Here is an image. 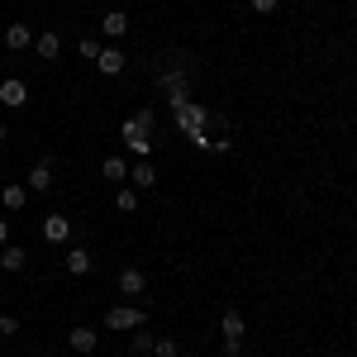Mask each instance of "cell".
<instances>
[{"instance_id": "8", "label": "cell", "mask_w": 357, "mask_h": 357, "mask_svg": "<svg viewBox=\"0 0 357 357\" xmlns=\"http://www.w3.org/2000/svg\"><path fill=\"white\" fill-rule=\"evenodd\" d=\"M67 234H72V220H67V215H48V220H43V238H48V243H67Z\"/></svg>"}, {"instance_id": "1", "label": "cell", "mask_w": 357, "mask_h": 357, "mask_svg": "<svg viewBox=\"0 0 357 357\" xmlns=\"http://www.w3.org/2000/svg\"><path fill=\"white\" fill-rule=\"evenodd\" d=\"M172 114H176V129H181V134L210 124V110H205V105H191V96H176V100H172Z\"/></svg>"}, {"instance_id": "10", "label": "cell", "mask_w": 357, "mask_h": 357, "mask_svg": "<svg viewBox=\"0 0 357 357\" xmlns=\"http://www.w3.org/2000/svg\"><path fill=\"white\" fill-rule=\"evenodd\" d=\"M119 291H124V296H143V291H148V276L138 272V267H124V272H119Z\"/></svg>"}, {"instance_id": "17", "label": "cell", "mask_w": 357, "mask_h": 357, "mask_svg": "<svg viewBox=\"0 0 357 357\" xmlns=\"http://www.w3.org/2000/svg\"><path fill=\"white\" fill-rule=\"evenodd\" d=\"M100 172H105V181H129V162L124 158H105Z\"/></svg>"}, {"instance_id": "18", "label": "cell", "mask_w": 357, "mask_h": 357, "mask_svg": "<svg viewBox=\"0 0 357 357\" xmlns=\"http://www.w3.org/2000/svg\"><path fill=\"white\" fill-rule=\"evenodd\" d=\"M114 210H119V215H134V210H138V191L119 186V191H114Z\"/></svg>"}, {"instance_id": "16", "label": "cell", "mask_w": 357, "mask_h": 357, "mask_svg": "<svg viewBox=\"0 0 357 357\" xmlns=\"http://www.w3.org/2000/svg\"><path fill=\"white\" fill-rule=\"evenodd\" d=\"M62 262H67V272H72V276H86V272H91V252H86V248H72Z\"/></svg>"}, {"instance_id": "4", "label": "cell", "mask_w": 357, "mask_h": 357, "mask_svg": "<svg viewBox=\"0 0 357 357\" xmlns=\"http://www.w3.org/2000/svg\"><path fill=\"white\" fill-rule=\"evenodd\" d=\"M124 143H129V153H138V158H148V153H153V134H148L138 119L124 124Z\"/></svg>"}, {"instance_id": "2", "label": "cell", "mask_w": 357, "mask_h": 357, "mask_svg": "<svg viewBox=\"0 0 357 357\" xmlns=\"http://www.w3.org/2000/svg\"><path fill=\"white\" fill-rule=\"evenodd\" d=\"M220 329H224V353H229V357H238V348H243V333H248L243 314H238V310H224Z\"/></svg>"}, {"instance_id": "20", "label": "cell", "mask_w": 357, "mask_h": 357, "mask_svg": "<svg viewBox=\"0 0 357 357\" xmlns=\"http://www.w3.org/2000/svg\"><path fill=\"white\" fill-rule=\"evenodd\" d=\"M77 57L96 62V57H100V43H96V38H82V43H77Z\"/></svg>"}, {"instance_id": "23", "label": "cell", "mask_w": 357, "mask_h": 357, "mask_svg": "<svg viewBox=\"0 0 357 357\" xmlns=\"http://www.w3.org/2000/svg\"><path fill=\"white\" fill-rule=\"evenodd\" d=\"M134 119H138V124H143V129H148V134H153V105H143V110H138Z\"/></svg>"}, {"instance_id": "13", "label": "cell", "mask_w": 357, "mask_h": 357, "mask_svg": "<svg viewBox=\"0 0 357 357\" xmlns=\"http://www.w3.org/2000/svg\"><path fill=\"white\" fill-rule=\"evenodd\" d=\"M67 343H72V353H96L100 333H96V329H72V333H67Z\"/></svg>"}, {"instance_id": "15", "label": "cell", "mask_w": 357, "mask_h": 357, "mask_svg": "<svg viewBox=\"0 0 357 357\" xmlns=\"http://www.w3.org/2000/svg\"><path fill=\"white\" fill-rule=\"evenodd\" d=\"M24 200H29V186H5V191H0V205H5L10 215L24 210Z\"/></svg>"}, {"instance_id": "25", "label": "cell", "mask_w": 357, "mask_h": 357, "mask_svg": "<svg viewBox=\"0 0 357 357\" xmlns=\"http://www.w3.org/2000/svg\"><path fill=\"white\" fill-rule=\"evenodd\" d=\"M191 143H195V148H210V143H215V138L205 134V129H191Z\"/></svg>"}, {"instance_id": "28", "label": "cell", "mask_w": 357, "mask_h": 357, "mask_svg": "<svg viewBox=\"0 0 357 357\" xmlns=\"http://www.w3.org/2000/svg\"><path fill=\"white\" fill-rule=\"evenodd\" d=\"M5 138H10V134H5V124H0V143H5Z\"/></svg>"}, {"instance_id": "7", "label": "cell", "mask_w": 357, "mask_h": 357, "mask_svg": "<svg viewBox=\"0 0 357 357\" xmlns=\"http://www.w3.org/2000/svg\"><path fill=\"white\" fill-rule=\"evenodd\" d=\"M96 67H100V77H119V72H124L129 62H124V53H119V48H100Z\"/></svg>"}, {"instance_id": "26", "label": "cell", "mask_w": 357, "mask_h": 357, "mask_svg": "<svg viewBox=\"0 0 357 357\" xmlns=\"http://www.w3.org/2000/svg\"><path fill=\"white\" fill-rule=\"evenodd\" d=\"M252 10H257V15H272V10H276V0H252Z\"/></svg>"}, {"instance_id": "11", "label": "cell", "mask_w": 357, "mask_h": 357, "mask_svg": "<svg viewBox=\"0 0 357 357\" xmlns=\"http://www.w3.org/2000/svg\"><path fill=\"white\" fill-rule=\"evenodd\" d=\"M29 191H53V162H48V158H43V162L33 167V172H29Z\"/></svg>"}, {"instance_id": "22", "label": "cell", "mask_w": 357, "mask_h": 357, "mask_svg": "<svg viewBox=\"0 0 357 357\" xmlns=\"http://www.w3.org/2000/svg\"><path fill=\"white\" fill-rule=\"evenodd\" d=\"M153 343H158L153 333H134V348H138V353H153Z\"/></svg>"}, {"instance_id": "9", "label": "cell", "mask_w": 357, "mask_h": 357, "mask_svg": "<svg viewBox=\"0 0 357 357\" xmlns=\"http://www.w3.org/2000/svg\"><path fill=\"white\" fill-rule=\"evenodd\" d=\"M29 43H33V29L29 24H10L5 29V48H10V53H24Z\"/></svg>"}, {"instance_id": "24", "label": "cell", "mask_w": 357, "mask_h": 357, "mask_svg": "<svg viewBox=\"0 0 357 357\" xmlns=\"http://www.w3.org/2000/svg\"><path fill=\"white\" fill-rule=\"evenodd\" d=\"M0 333H20V319L15 314H0Z\"/></svg>"}, {"instance_id": "21", "label": "cell", "mask_w": 357, "mask_h": 357, "mask_svg": "<svg viewBox=\"0 0 357 357\" xmlns=\"http://www.w3.org/2000/svg\"><path fill=\"white\" fill-rule=\"evenodd\" d=\"M153 357H176V343H172V338H158V343H153Z\"/></svg>"}, {"instance_id": "5", "label": "cell", "mask_w": 357, "mask_h": 357, "mask_svg": "<svg viewBox=\"0 0 357 357\" xmlns=\"http://www.w3.org/2000/svg\"><path fill=\"white\" fill-rule=\"evenodd\" d=\"M33 48H38V57H43V62H53V57L62 53V38H57V29H38V33H33Z\"/></svg>"}, {"instance_id": "3", "label": "cell", "mask_w": 357, "mask_h": 357, "mask_svg": "<svg viewBox=\"0 0 357 357\" xmlns=\"http://www.w3.org/2000/svg\"><path fill=\"white\" fill-rule=\"evenodd\" d=\"M148 324V314L134 310V305H110L105 310V329H143Z\"/></svg>"}, {"instance_id": "27", "label": "cell", "mask_w": 357, "mask_h": 357, "mask_svg": "<svg viewBox=\"0 0 357 357\" xmlns=\"http://www.w3.org/2000/svg\"><path fill=\"white\" fill-rule=\"evenodd\" d=\"M10 243V220H0V248Z\"/></svg>"}, {"instance_id": "12", "label": "cell", "mask_w": 357, "mask_h": 357, "mask_svg": "<svg viewBox=\"0 0 357 357\" xmlns=\"http://www.w3.org/2000/svg\"><path fill=\"white\" fill-rule=\"evenodd\" d=\"M100 33H105V38H124V33H129V15H124V10H110V15L100 20Z\"/></svg>"}, {"instance_id": "19", "label": "cell", "mask_w": 357, "mask_h": 357, "mask_svg": "<svg viewBox=\"0 0 357 357\" xmlns=\"http://www.w3.org/2000/svg\"><path fill=\"white\" fill-rule=\"evenodd\" d=\"M129 181H134L138 191H153V181H158V176H153V167H148V162H138L134 172H129Z\"/></svg>"}, {"instance_id": "6", "label": "cell", "mask_w": 357, "mask_h": 357, "mask_svg": "<svg viewBox=\"0 0 357 357\" xmlns=\"http://www.w3.org/2000/svg\"><path fill=\"white\" fill-rule=\"evenodd\" d=\"M24 100H29V86L20 77H5L0 82V105H24Z\"/></svg>"}, {"instance_id": "14", "label": "cell", "mask_w": 357, "mask_h": 357, "mask_svg": "<svg viewBox=\"0 0 357 357\" xmlns=\"http://www.w3.org/2000/svg\"><path fill=\"white\" fill-rule=\"evenodd\" d=\"M24 262H29V252H24V248H15V243H5V248H0V267H5V272H20Z\"/></svg>"}]
</instances>
